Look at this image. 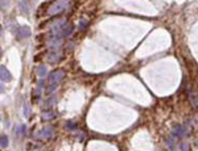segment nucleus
Here are the masks:
<instances>
[{
  "mask_svg": "<svg viewBox=\"0 0 198 151\" xmlns=\"http://www.w3.org/2000/svg\"><path fill=\"white\" fill-rule=\"evenodd\" d=\"M66 128L67 129H75V128H77V124L73 122V121H67L66 122Z\"/></svg>",
  "mask_w": 198,
  "mask_h": 151,
  "instance_id": "nucleus-16",
  "label": "nucleus"
},
{
  "mask_svg": "<svg viewBox=\"0 0 198 151\" xmlns=\"http://www.w3.org/2000/svg\"><path fill=\"white\" fill-rule=\"evenodd\" d=\"M53 134H54V130H53V128H42V129H40L38 131H36L33 137L36 139H49V138H52Z\"/></svg>",
  "mask_w": 198,
  "mask_h": 151,
  "instance_id": "nucleus-2",
  "label": "nucleus"
},
{
  "mask_svg": "<svg viewBox=\"0 0 198 151\" xmlns=\"http://www.w3.org/2000/svg\"><path fill=\"white\" fill-rule=\"evenodd\" d=\"M61 58H62V55H61V54H58V53H53V54H50V55L48 57V62H49V63H57Z\"/></svg>",
  "mask_w": 198,
  "mask_h": 151,
  "instance_id": "nucleus-10",
  "label": "nucleus"
},
{
  "mask_svg": "<svg viewBox=\"0 0 198 151\" xmlns=\"http://www.w3.org/2000/svg\"><path fill=\"white\" fill-rule=\"evenodd\" d=\"M57 85H58V84H50V85H49V88L46 89V91H48V93L53 92V91H56V89H57Z\"/></svg>",
  "mask_w": 198,
  "mask_h": 151,
  "instance_id": "nucleus-17",
  "label": "nucleus"
},
{
  "mask_svg": "<svg viewBox=\"0 0 198 151\" xmlns=\"http://www.w3.org/2000/svg\"><path fill=\"white\" fill-rule=\"evenodd\" d=\"M54 117H56V113L53 112V110H44V112L41 113V118L42 120H45V121L54 120Z\"/></svg>",
  "mask_w": 198,
  "mask_h": 151,
  "instance_id": "nucleus-9",
  "label": "nucleus"
},
{
  "mask_svg": "<svg viewBox=\"0 0 198 151\" xmlns=\"http://www.w3.org/2000/svg\"><path fill=\"white\" fill-rule=\"evenodd\" d=\"M31 35V29L28 26H21L19 30H17V38L19 39H25Z\"/></svg>",
  "mask_w": 198,
  "mask_h": 151,
  "instance_id": "nucleus-7",
  "label": "nucleus"
},
{
  "mask_svg": "<svg viewBox=\"0 0 198 151\" xmlns=\"http://www.w3.org/2000/svg\"><path fill=\"white\" fill-rule=\"evenodd\" d=\"M73 24H70V23H66V24H63L61 25V28H60V35L61 37H67L69 34H71V32H73Z\"/></svg>",
  "mask_w": 198,
  "mask_h": 151,
  "instance_id": "nucleus-5",
  "label": "nucleus"
},
{
  "mask_svg": "<svg viewBox=\"0 0 198 151\" xmlns=\"http://www.w3.org/2000/svg\"><path fill=\"white\" fill-rule=\"evenodd\" d=\"M0 80L4 82V83H8L12 80V74L9 72L5 66H0Z\"/></svg>",
  "mask_w": 198,
  "mask_h": 151,
  "instance_id": "nucleus-4",
  "label": "nucleus"
},
{
  "mask_svg": "<svg viewBox=\"0 0 198 151\" xmlns=\"http://www.w3.org/2000/svg\"><path fill=\"white\" fill-rule=\"evenodd\" d=\"M7 146H8V137L5 134H2L0 135V147H2V149H5Z\"/></svg>",
  "mask_w": 198,
  "mask_h": 151,
  "instance_id": "nucleus-12",
  "label": "nucleus"
},
{
  "mask_svg": "<svg viewBox=\"0 0 198 151\" xmlns=\"http://www.w3.org/2000/svg\"><path fill=\"white\" fill-rule=\"evenodd\" d=\"M71 2L73 0H54L48 5V9H46V13L50 16H57L60 13H62L63 11H66L70 7Z\"/></svg>",
  "mask_w": 198,
  "mask_h": 151,
  "instance_id": "nucleus-1",
  "label": "nucleus"
},
{
  "mask_svg": "<svg viewBox=\"0 0 198 151\" xmlns=\"http://www.w3.org/2000/svg\"><path fill=\"white\" fill-rule=\"evenodd\" d=\"M2 57H3V50L0 49V58H2Z\"/></svg>",
  "mask_w": 198,
  "mask_h": 151,
  "instance_id": "nucleus-20",
  "label": "nucleus"
},
{
  "mask_svg": "<svg viewBox=\"0 0 198 151\" xmlns=\"http://www.w3.org/2000/svg\"><path fill=\"white\" fill-rule=\"evenodd\" d=\"M29 7H31L29 0H21L20 4H19V8L24 15H28V13H29Z\"/></svg>",
  "mask_w": 198,
  "mask_h": 151,
  "instance_id": "nucleus-8",
  "label": "nucleus"
},
{
  "mask_svg": "<svg viewBox=\"0 0 198 151\" xmlns=\"http://www.w3.org/2000/svg\"><path fill=\"white\" fill-rule=\"evenodd\" d=\"M178 151H189V145L188 143H180Z\"/></svg>",
  "mask_w": 198,
  "mask_h": 151,
  "instance_id": "nucleus-15",
  "label": "nucleus"
},
{
  "mask_svg": "<svg viewBox=\"0 0 198 151\" xmlns=\"http://www.w3.org/2000/svg\"><path fill=\"white\" fill-rule=\"evenodd\" d=\"M186 133H188V129L183 126V125L174 126L173 130H172V134H173L174 137H177V138H183V137L186 135Z\"/></svg>",
  "mask_w": 198,
  "mask_h": 151,
  "instance_id": "nucleus-6",
  "label": "nucleus"
},
{
  "mask_svg": "<svg viewBox=\"0 0 198 151\" xmlns=\"http://www.w3.org/2000/svg\"><path fill=\"white\" fill-rule=\"evenodd\" d=\"M45 75H46V67L40 66L38 67V76H45Z\"/></svg>",
  "mask_w": 198,
  "mask_h": 151,
  "instance_id": "nucleus-14",
  "label": "nucleus"
},
{
  "mask_svg": "<svg viewBox=\"0 0 198 151\" xmlns=\"http://www.w3.org/2000/svg\"><path fill=\"white\" fill-rule=\"evenodd\" d=\"M83 26H86V21H85V23H83V21H81V26H79V28H81V29H82V28H83Z\"/></svg>",
  "mask_w": 198,
  "mask_h": 151,
  "instance_id": "nucleus-18",
  "label": "nucleus"
},
{
  "mask_svg": "<svg viewBox=\"0 0 198 151\" xmlns=\"http://www.w3.org/2000/svg\"><path fill=\"white\" fill-rule=\"evenodd\" d=\"M176 138H177V137H174L173 134H172L170 137H169V139H168V146L170 147V149H172V147H173V145L176 143V141H177V139H176Z\"/></svg>",
  "mask_w": 198,
  "mask_h": 151,
  "instance_id": "nucleus-13",
  "label": "nucleus"
},
{
  "mask_svg": "<svg viewBox=\"0 0 198 151\" xmlns=\"http://www.w3.org/2000/svg\"><path fill=\"white\" fill-rule=\"evenodd\" d=\"M48 45L52 46V48H58V46L61 45V38L60 37H52L49 39Z\"/></svg>",
  "mask_w": 198,
  "mask_h": 151,
  "instance_id": "nucleus-11",
  "label": "nucleus"
},
{
  "mask_svg": "<svg viewBox=\"0 0 198 151\" xmlns=\"http://www.w3.org/2000/svg\"><path fill=\"white\" fill-rule=\"evenodd\" d=\"M65 76V71L63 70H54L53 72H50L48 80L49 84H58Z\"/></svg>",
  "mask_w": 198,
  "mask_h": 151,
  "instance_id": "nucleus-3",
  "label": "nucleus"
},
{
  "mask_svg": "<svg viewBox=\"0 0 198 151\" xmlns=\"http://www.w3.org/2000/svg\"><path fill=\"white\" fill-rule=\"evenodd\" d=\"M0 92H4V88H3L2 85H0Z\"/></svg>",
  "mask_w": 198,
  "mask_h": 151,
  "instance_id": "nucleus-19",
  "label": "nucleus"
},
{
  "mask_svg": "<svg viewBox=\"0 0 198 151\" xmlns=\"http://www.w3.org/2000/svg\"><path fill=\"white\" fill-rule=\"evenodd\" d=\"M172 151H178V150H172Z\"/></svg>",
  "mask_w": 198,
  "mask_h": 151,
  "instance_id": "nucleus-21",
  "label": "nucleus"
}]
</instances>
